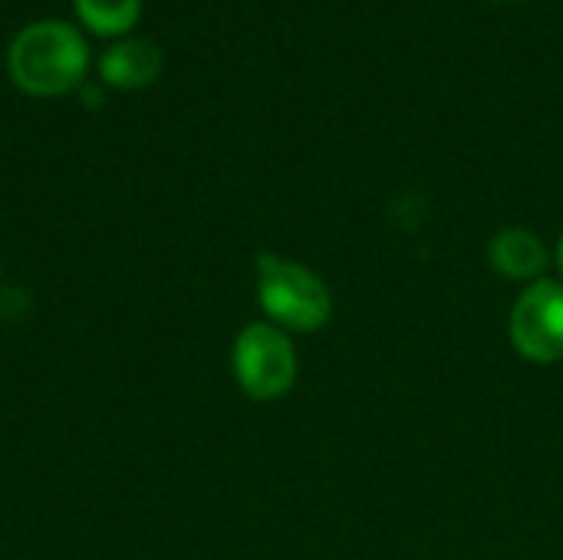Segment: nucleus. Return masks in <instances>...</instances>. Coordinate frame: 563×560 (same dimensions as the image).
Here are the masks:
<instances>
[{"mask_svg":"<svg viewBox=\"0 0 563 560\" xmlns=\"http://www.w3.org/2000/svg\"><path fill=\"white\" fill-rule=\"evenodd\" d=\"M234 376L241 389L257 403H271L290 393L297 383V353L287 333L274 323L244 327L234 340Z\"/></svg>","mask_w":563,"mask_h":560,"instance_id":"obj_3","label":"nucleus"},{"mask_svg":"<svg viewBox=\"0 0 563 560\" xmlns=\"http://www.w3.org/2000/svg\"><path fill=\"white\" fill-rule=\"evenodd\" d=\"M82 23L102 36H119L139 20L142 0H73Z\"/></svg>","mask_w":563,"mask_h":560,"instance_id":"obj_7","label":"nucleus"},{"mask_svg":"<svg viewBox=\"0 0 563 560\" xmlns=\"http://www.w3.org/2000/svg\"><path fill=\"white\" fill-rule=\"evenodd\" d=\"M89 66L86 40L76 26L59 20H40L20 30L10 43V76L30 96L69 92Z\"/></svg>","mask_w":563,"mask_h":560,"instance_id":"obj_1","label":"nucleus"},{"mask_svg":"<svg viewBox=\"0 0 563 560\" xmlns=\"http://www.w3.org/2000/svg\"><path fill=\"white\" fill-rule=\"evenodd\" d=\"M488 261L508 281H538L548 267V251L528 228H505L492 238Z\"/></svg>","mask_w":563,"mask_h":560,"instance_id":"obj_6","label":"nucleus"},{"mask_svg":"<svg viewBox=\"0 0 563 560\" xmlns=\"http://www.w3.org/2000/svg\"><path fill=\"white\" fill-rule=\"evenodd\" d=\"M508 333L515 350L531 363L563 360V284L534 281L515 300Z\"/></svg>","mask_w":563,"mask_h":560,"instance_id":"obj_4","label":"nucleus"},{"mask_svg":"<svg viewBox=\"0 0 563 560\" xmlns=\"http://www.w3.org/2000/svg\"><path fill=\"white\" fill-rule=\"evenodd\" d=\"M99 73L106 83H112L119 89H142L162 73V53L155 43H148L142 36H129V40L112 43L102 53Z\"/></svg>","mask_w":563,"mask_h":560,"instance_id":"obj_5","label":"nucleus"},{"mask_svg":"<svg viewBox=\"0 0 563 560\" xmlns=\"http://www.w3.org/2000/svg\"><path fill=\"white\" fill-rule=\"evenodd\" d=\"M558 261H561V271H563V234H561V248H558Z\"/></svg>","mask_w":563,"mask_h":560,"instance_id":"obj_8","label":"nucleus"},{"mask_svg":"<svg viewBox=\"0 0 563 560\" xmlns=\"http://www.w3.org/2000/svg\"><path fill=\"white\" fill-rule=\"evenodd\" d=\"M257 300L274 323L297 333L327 327L333 314L330 287L310 267L277 254L257 257Z\"/></svg>","mask_w":563,"mask_h":560,"instance_id":"obj_2","label":"nucleus"}]
</instances>
